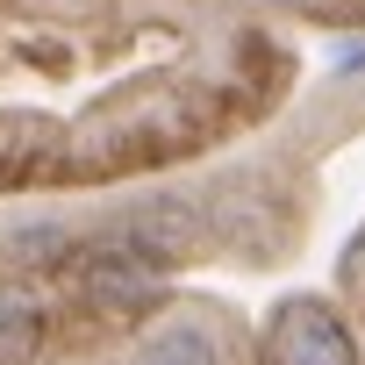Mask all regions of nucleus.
<instances>
[{
  "label": "nucleus",
  "instance_id": "4",
  "mask_svg": "<svg viewBox=\"0 0 365 365\" xmlns=\"http://www.w3.org/2000/svg\"><path fill=\"white\" fill-rule=\"evenodd\" d=\"M36 336H43L36 308H22V301H0V365H22V358L36 351Z\"/></svg>",
  "mask_w": 365,
  "mask_h": 365
},
{
  "label": "nucleus",
  "instance_id": "3",
  "mask_svg": "<svg viewBox=\"0 0 365 365\" xmlns=\"http://www.w3.org/2000/svg\"><path fill=\"white\" fill-rule=\"evenodd\" d=\"M129 365H222V351H215V336L208 329H194V322H172V329H158Z\"/></svg>",
  "mask_w": 365,
  "mask_h": 365
},
{
  "label": "nucleus",
  "instance_id": "5",
  "mask_svg": "<svg viewBox=\"0 0 365 365\" xmlns=\"http://www.w3.org/2000/svg\"><path fill=\"white\" fill-rule=\"evenodd\" d=\"M358 65H365V43H344L336 51V72H358Z\"/></svg>",
  "mask_w": 365,
  "mask_h": 365
},
{
  "label": "nucleus",
  "instance_id": "2",
  "mask_svg": "<svg viewBox=\"0 0 365 365\" xmlns=\"http://www.w3.org/2000/svg\"><path fill=\"white\" fill-rule=\"evenodd\" d=\"M79 287H86L101 308L150 301V294H158V258H150L143 244H93V251H79Z\"/></svg>",
  "mask_w": 365,
  "mask_h": 365
},
{
  "label": "nucleus",
  "instance_id": "1",
  "mask_svg": "<svg viewBox=\"0 0 365 365\" xmlns=\"http://www.w3.org/2000/svg\"><path fill=\"white\" fill-rule=\"evenodd\" d=\"M265 365H358V344L322 301H287L265 336Z\"/></svg>",
  "mask_w": 365,
  "mask_h": 365
}]
</instances>
